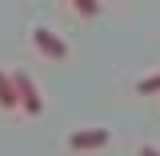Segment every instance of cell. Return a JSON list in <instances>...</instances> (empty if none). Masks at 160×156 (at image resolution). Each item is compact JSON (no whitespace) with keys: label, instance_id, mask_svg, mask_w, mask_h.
<instances>
[{"label":"cell","instance_id":"3957f363","mask_svg":"<svg viewBox=\"0 0 160 156\" xmlns=\"http://www.w3.org/2000/svg\"><path fill=\"white\" fill-rule=\"evenodd\" d=\"M108 140H112L108 128H80V132L68 136V148H80V152H84V148H104Z\"/></svg>","mask_w":160,"mask_h":156},{"label":"cell","instance_id":"5b68a950","mask_svg":"<svg viewBox=\"0 0 160 156\" xmlns=\"http://www.w3.org/2000/svg\"><path fill=\"white\" fill-rule=\"evenodd\" d=\"M136 92H140V96H152V92H160V72H152V76H144V80L136 84Z\"/></svg>","mask_w":160,"mask_h":156},{"label":"cell","instance_id":"52a82bcc","mask_svg":"<svg viewBox=\"0 0 160 156\" xmlns=\"http://www.w3.org/2000/svg\"><path fill=\"white\" fill-rule=\"evenodd\" d=\"M140 156H160V148H152V144H144V148H140Z\"/></svg>","mask_w":160,"mask_h":156},{"label":"cell","instance_id":"7a4b0ae2","mask_svg":"<svg viewBox=\"0 0 160 156\" xmlns=\"http://www.w3.org/2000/svg\"><path fill=\"white\" fill-rule=\"evenodd\" d=\"M32 44H36L48 60H64V56H68V44H64L52 28H44V24H36V28H32Z\"/></svg>","mask_w":160,"mask_h":156},{"label":"cell","instance_id":"277c9868","mask_svg":"<svg viewBox=\"0 0 160 156\" xmlns=\"http://www.w3.org/2000/svg\"><path fill=\"white\" fill-rule=\"evenodd\" d=\"M0 104H4V108H20L16 84H12V72H4V68H0Z\"/></svg>","mask_w":160,"mask_h":156},{"label":"cell","instance_id":"6da1fadb","mask_svg":"<svg viewBox=\"0 0 160 156\" xmlns=\"http://www.w3.org/2000/svg\"><path fill=\"white\" fill-rule=\"evenodd\" d=\"M12 84H16V100H20V108H24L28 116H40V112H44V100H40V92H36V84H32V76H28L24 68H16V72H12Z\"/></svg>","mask_w":160,"mask_h":156},{"label":"cell","instance_id":"8992f818","mask_svg":"<svg viewBox=\"0 0 160 156\" xmlns=\"http://www.w3.org/2000/svg\"><path fill=\"white\" fill-rule=\"evenodd\" d=\"M72 4H76L80 16H96V12H100V0H72Z\"/></svg>","mask_w":160,"mask_h":156}]
</instances>
